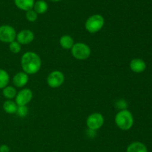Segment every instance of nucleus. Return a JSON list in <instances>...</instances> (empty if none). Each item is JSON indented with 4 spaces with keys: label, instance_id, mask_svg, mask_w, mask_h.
<instances>
[{
    "label": "nucleus",
    "instance_id": "f257e3e1",
    "mask_svg": "<svg viewBox=\"0 0 152 152\" xmlns=\"http://www.w3.org/2000/svg\"><path fill=\"white\" fill-rule=\"evenodd\" d=\"M21 66L28 75L37 74L42 67L41 58L34 52H25L21 58Z\"/></svg>",
    "mask_w": 152,
    "mask_h": 152
},
{
    "label": "nucleus",
    "instance_id": "f03ea898",
    "mask_svg": "<svg viewBox=\"0 0 152 152\" xmlns=\"http://www.w3.org/2000/svg\"><path fill=\"white\" fill-rule=\"evenodd\" d=\"M116 125L123 131H129L134 125V116L129 110H121L114 118Z\"/></svg>",
    "mask_w": 152,
    "mask_h": 152
},
{
    "label": "nucleus",
    "instance_id": "7ed1b4c3",
    "mask_svg": "<svg viewBox=\"0 0 152 152\" xmlns=\"http://www.w3.org/2000/svg\"><path fill=\"white\" fill-rule=\"evenodd\" d=\"M105 25V19L100 14H94L89 16L85 22V28L88 32L95 34L102 30Z\"/></svg>",
    "mask_w": 152,
    "mask_h": 152
},
{
    "label": "nucleus",
    "instance_id": "20e7f679",
    "mask_svg": "<svg viewBox=\"0 0 152 152\" xmlns=\"http://www.w3.org/2000/svg\"><path fill=\"white\" fill-rule=\"evenodd\" d=\"M71 55L78 61H86L91 54L90 46L84 43H76L71 49Z\"/></svg>",
    "mask_w": 152,
    "mask_h": 152
},
{
    "label": "nucleus",
    "instance_id": "39448f33",
    "mask_svg": "<svg viewBox=\"0 0 152 152\" xmlns=\"http://www.w3.org/2000/svg\"><path fill=\"white\" fill-rule=\"evenodd\" d=\"M104 122H105L104 116H102V114L97 112L90 114L86 119V125L88 128L95 131L100 129L103 126Z\"/></svg>",
    "mask_w": 152,
    "mask_h": 152
},
{
    "label": "nucleus",
    "instance_id": "423d86ee",
    "mask_svg": "<svg viewBox=\"0 0 152 152\" xmlns=\"http://www.w3.org/2000/svg\"><path fill=\"white\" fill-rule=\"evenodd\" d=\"M16 29L10 25H2L0 26V42L10 43L16 40Z\"/></svg>",
    "mask_w": 152,
    "mask_h": 152
},
{
    "label": "nucleus",
    "instance_id": "0eeeda50",
    "mask_svg": "<svg viewBox=\"0 0 152 152\" xmlns=\"http://www.w3.org/2000/svg\"><path fill=\"white\" fill-rule=\"evenodd\" d=\"M65 82V75L59 70H54L49 73L47 77V83L50 87L56 89L62 86Z\"/></svg>",
    "mask_w": 152,
    "mask_h": 152
},
{
    "label": "nucleus",
    "instance_id": "6e6552de",
    "mask_svg": "<svg viewBox=\"0 0 152 152\" xmlns=\"http://www.w3.org/2000/svg\"><path fill=\"white\" fill-rule=\"evenodd\" d=\"M33 98V92L29 88H23L16 93L15 101L18 106L27 105Z\"/></svg>",
    "mask_w": 152,
    "mask_h": 152
},
{
    "label": "nucleus",
    "instance_id": "1a4fd4ad",
    "mask_svg": "<svg viewBox=\"0 0 152 152\" xmlns=\"http://www.w3.org/2000/svg\"><path fill=\"white\" fill-rule=\"evenodd\" d=\"M34 38L35 35L31 30L23 29L17 33L16 40L21 45H28L32 43Z\"/></svg>",
    "mask_w": 152,
    "mask_h": 152
},
{
    "label": "nucleus",
    "instance_id": "9d476101",
    "mask_svg": "<svg viewBox=\"0 0 152 152\" xmlns=\"http://www.w3.org/2000/svg\"><path fill=\"white\" fill-rule=\"evenodd\" d=\"M29 80V75L25 72H19L14 75L13 77V83L15 87L23 88L27 85Z\"/></svg>",
    "mask_w": 152,
    "mask_h": 152
},
{
    "label": "nucleus",
    "instance_id": "9b49d317",
    "mask_svg": "<svg viewBox=\"0 0 152 152\" xmlns=\"http://www.w3.org/2000/svg\"><path fill=\"white\" fill-rule=\"evenodd\" d=\"M130 69L135 73H141L146 69V64L143 60L140 58H134L131 61L129 64Z\"/></svg>",
    "mask_w": 152,
    "mask_h": 152
},
{
    "label": "nucleus",
    "instance_id": "f8f14e48",
    "mask_svg": "<svg viewBox=\"0 0 152 152\" xmlns=\"http://www.w3.org/2000/svg\"><path fill=\"white\" fill-rule=\"evenodd\" d=\"M34 0H14V4L16 7L25 12L34 8Z\"/></svg>",
    "mask_w": 152,
    "mask_h": 152
},
{
    "label": "nucleus",
    "instance_id": "ddd939ff",
    "mask_svg": "<svg viewBox=\"0 0 152 152\" xmlns=\"http://www.w3.org/2000/svg\"><path fill=\"white\" fill-rule=\"evenodd\" d=\"M126 152H148V149L145 145L141 142H134L129 145Z\"/></svg>",
    "mask_w": 152,
    "mask_h": 152
},
{
    "label": "nucleus",
    "instance_id": "4468645a",
    "mask_svg": "<svg viewBox=\"0 0 152 152\" xmlns=\"http://www.w3.org/2000/svg\"><path fill=\"white\" fill-rule=\"evenodd\" d=\"M3 110L7 114H16V110H17L18 105L16 104V101L13 100H6L3 103Z\"/></svg>",
    "mask_w": 152,
    "mask_h": 152
},
{
    "label": "nucleus",
    "instance_id": "2eb2a0df",
    "mask_svg": "<svg viewBox=\"0 0 152 152\" xmlns=\"http://www.w3.org/2000/svg\"><path fill=\"white\" fill-rule=\"evenodd\" d=\"M74 43H74V39L70 35L65 34V35L62 36L59 39V45H60L62 49H65V50L71 49Z\"/></svg>",
    "mask_w": 152,
    "mask_h": 152
},
{
    "label": "nucleus",
    "instance_id": "dca6fc26",
    "mask_svg": "<svg viewBox=\"0 0 152 152\" xmlns=\"http://www.w3.org/2000/svg\"><path fill=\"white\" fill-rule=\"evenodd\" d=\"M48 8V5L45 0H38V1H35L33 9L38 14H43L47 12Z\"/></svg>",
    "mask_w": 152,
    "mask_h": 152
},
{
    "label": "nucleus",
    "instance_id": "f3484780",
    "mask_svg": "<svg viewBox=\"0 0 152 152\" xmlns=\"http://www.w3.org/2000/svg\"><path fill=\"white\" fill-rule=\"evenodd\" d=\"M17 91L15 86H6L5 87L2 89V94L5 98L7 100H13L16 97Z\"/></svg>",
    "mask_w": 152,
    "mask_h": 152
},
{
    "label": "nucleus",
    "instance_id": "a211bd4d",
    "mask_svg": "<svg viewBox=\"0 0 152 152\" xmlns=\"http://www.w3.org/2000/svg\"><path fill=\"white\" fill-rule=\"evenodd\" d=\"M10 82V75L6 70L0 69V89L7 86Z\"/></svg>",
    "mask_w": 152,
    "mask_h": 152
},
{
    "label": "nucleus",
    "instance_id": "6ab92c4d",
    "mask_svg": "<svg viewBox=\"0 0 152 152\" xmlns=\"http://www.w3.org/2000/svg\"><path fill=\"white\" fill-rule=\"evenodd\" d=\"M9 49L13 54H18L22 50V45L18 43L16 40L9 43Z\"/></svg>",
    "mask_w": 152,
    "mask_h": 152
},
{
    "label": "nucleus",
    "instance_id": "aec40b11",
    "mask_svg": "<svg viewBox=\"0 0 152 152\" xmlns=\"http://www.w3.org/2000/svg\"><path fill=\"white\" fill-rule=\"evenodd\" d=\"M25 18L28 21L31 22H34L37 20L38 19V13L34 10V9H31V10H28L26 11L25 13Z\"/></svg>",
    "mask_w": 152,
    "mask_h": 152
},
{
    "label": "nucleus",
    "instance_id": "412c9836",
    "mask_svg": "<svg viewBox=\"0 0 152 152\" xmlns=\"http://www.w3.org/2000/svg\"><path fill=\"white\" fill-rule=\"evenodd\" d=\"M16 113L18 116L21 118L26 117L28 114V107H27V105L18 106Z\"/></svg>",
    "mask_w": 152,
    "mask_h": 152
},
{
    "label": "nucleus",
    "instance_id": "4be33fe9",
    "mask_svg": "<svg viewBox=\"0 0 152 152\" xmlns=\"http://www.w3.org/2000/svg\"><path fill=\"white\" fill-rule=\"evenodd\" d=\"M117 106H118V108L121 109V110H126V109L127 108V106H128L127 102L123 99L119 100V101H117Z\"/></svg>",
    "mask_w": 152,
    "mask_h": 152
},
{
    "label": "nucleus",
    "instance_id": "5701e85b",
    "mask_svg": "<svg viewBox=\"0 0 152 152\" xmlns=\"http://www.w3.org/2000/svg\"><path fill=\"white\" fill-rule=\"evenodd\" d=\"M10 147L7 145L3 144L0 145V152H10Z\"/></svg>",
    "mask_w": 152,
    "mask_h": 152
},
{
    "label": "nucleus",
    "instance_id": "b1692460",
    "mask_svg": "<svg viewBox=\"0 0 152 152\" xmlns=\"http://www.w3.org/2000/svg\"><path fill=\"white\" fill-rule=\"evenodd\" d=\"M52 1H54V2H56V1H62V0H50Z\"/></svg>",
    "mask_w": 152,
    "mask_h": 152
},
{
    "label": "nucleus",
    "instance_id": "393cba45",
    "mask_svg": "<svg viewBox=\"0 0 152 152\" xmlns=\"http://www.w3.org/2000/svg\"><path fill=\"white\" fill-rule=\"evenodd\" d=\"M52 152H58V151H52Z\"/></svg>",
    "mask_w": 152,
    "mask_h": 152
}]
</instances>
